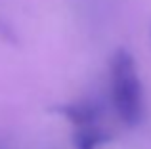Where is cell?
<instances>
[{"label": "cell", "mask_w": 151, "mask_h": 149, "mask_svg": "<svg viewBox=\"0 0 151 149\" xmlns=\"http://www.w3.org/2000/svg\"><path fill=\"white\" fill-rule=\"evenodd\" d=\"M109 142V134L103 132L101 128L94 126H84L77 128L73 134V145L75 149H100L101 145Z\"/></svg>", "instance_id": "2"}, {"label": "cell", "mask_w": 151, "mask_h": 149, "mask_svg": "<svg viewBox=\"0 0 151 149\" xmlns=\"http://www.w3.org/2000/svg\"><path fill=\"white\" fill-rule=\"evenodd\" d=\"M59 111L71 120L77 128H84V126H94L98 119V109L92 103H71L61 107Z\"/></svg>", "instance_id": "3"}, {"label": "cell", "mask_w": 151, "mask_h": 149, "mask_svg": "<svg viewBox=\"0 0 151 149\" xmlns=\"http://www.w3.org/2000/svg\"><path fill=\"white\" fill-rule=\"evenodd\" d=\"M111 94L119 119L134 126L144 117V90L136 71V61L126 50H117L111 59Z\"/></svg>", "instance_id": "1"}]
</instances>
